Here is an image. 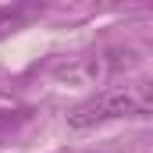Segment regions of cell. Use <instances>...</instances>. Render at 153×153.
<instances>
[{"mask_svg": "<svg viewBox=\"0 0 153 153\" xmlns=\"http://www.w3.org/2000/svg\"><path fill=\"white\" fill-rule=\"evenodd\" d=\"M153 107V93L146 82H128V85H111L100 89L96 96H89L85 103H78L68 114L71 128H93L103 121H117V117H146Z\"/></svg>", "mask_w": 153, "mask_h": 153, "instance_id": "6da1fadb", "label": "cell"}, {"mask_svg": "<svg viewBox=\"0 0 153 153\" xmlns=\"http://www.w3.org/2000/svg\"><path fill=\"white\" fill-rule=\"evenodd\" d=\"M135 64V50H125V46H111V50H96V53H82L75 61L61 64L53 75L61 82H71V85H103L107 78L121 75Z\"/></svg>", "mask_w": 153, "mask_h": 153, "instance_id": "7a4b0ae2", "label": "cell"}, {"mask_svg": "<svg viewBox=\"0 0 153 153\" xmlns=\"http://www.w3.org/2000/svg\"><path fill=\"white\" fill-rule=\"evenodd\" d=\"M25 121H29V111H25V107H4V111H0V146L11 143Z\"/></svg>", "mask_w": 153, "mask_h": 153, "instance_id": "3957f363", "label": "cell"}, {"mask_svg": "<svg viewBox=\"0 0 153 153\" xmlns=\"http://www.w3.org/2000/svg\"><path fill=\"white\" fill-rule=\"evenodd\" d=\"M36 11L39 7H32V4H4V7H0V32H4V29H18V25L29 22Z\"/></svg>", "mask_w": 153, "mask_h": 153, "instance_id": "277c9868", "label": "cell"}]
</instances>
